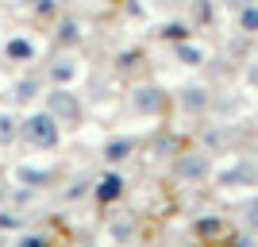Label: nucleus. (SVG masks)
<instances>
[{
  "instance_id": "2eb2a0df",
  "label": "nucleus",
  "mask_w": 258,
  "mask_h": 247,
  "mask_svg": "<svg viewBox=\"0 0 258 247\" xmlns=\"http://www.w3.org/2000/svg\"><path fill=\"white\" fill-rule=\"evenodd\" d=\"M243 220H247V228H254V232H258V197L243 209Z\"/></svg>"
},
{
  "instance_id": "f03ea898",
  "label": "nucleus",
  "mask_w": 258,
  "mask_h": 247,
  "mask_svg": "<svg viewBox=\"0 0 258 247\" xmlns=\"http://www.w3.org/2000/svg\"><path fill=\"white\" fill-rule=\"evenodd\" d=\"M46 112H50L58 124H81V105H77V97L70 93V85H54L50 93H46Z\"/></svg>"
},
{
  "instance_id": "20e7f679",
  "label": "nucleus",
  "mask_w": 258,
  "mask_h": 247,
  "mask_svg": "<svg viewBox=\"0 0 258 247\" xmlns=\"http://www.w3.org/2000/svg\"><path fill=\"white\" fill-rule=\"evenodd\" d=\"M74 74H77V66H74V58H66V54H58L50 62V70H46V77H50L54 85H70Z\"/></svg>"
},
{
  "instance_id": "4468645a",
  "label": "nucleus",
  "mask_w": 258,
  "mask_h": 247,
  "mask_svg": "<svg viewBox=\"0 0 258 247\" xmlns=\"http://www.w3.org/2000/svg\"><path fill=\"white\" fill-rule=\"evenodd\" d=\"M177 58H181V62H189V66H197L205 54H201V46H177Z\"/></svg>"
},
{
  "instance_id": "9d476101",
  "label": "nucleus",
  "mask_w": 258,
  "mask_h": 247,
  "mask_svg": "<svg viewBox=\"0 0 258 247\" xmlns=\"http://www.w3.org/2000/svg\"><path fill=\"white\" fill-rule=\"evenodd\" d=\"M16 178H20L23 185H46V178H50V174H46V170H31V166H20V170H16Z\"/></svg>"
},
{
  "instance_id": "7ed1b4c3",
  "label": "nucleus",
  "mask_w": 258,
  "mask_h": 247,
  "mask_svg": "<svg viewBox=\"0 0 258 247\" xmlns=\"http://www.w3.org/2000/svg\"><path fill=\"white\" fill-rule=\"evenodd\" d=\"M173 174H177L181 182H197V178H208V159H205V155H197V151H189V155H181V159L173 162Z\"/></svg>"
},
{
  "instance_id": "39448f33",
  "label": "nucleus",
  "mask_w": 258,
  "mask_h": 247,
  "mask_svg": "<svg viewBox=\"0 0 258 247\" xmlns=\"http://www.w3.org/2000/svg\"><path fill=\"white\" fill-rule=\"evenodd\" d=\"M131 105H135V112H154V108L162 105V93L154 85H139L131 93Z\"/></svg>"
},
{
  "instance_id": "f8f14e48",
  "label": "nucleus",
  "mask_w": 258,
  "mask_h": 247,
  "mask_svg": "<svg viewBox=\"0 0 258 247\" xmlns=\"http://www.w3.org/2000/svg\"><path fill=\"white\" fill-rule=\"evenodd\" d=\"M239 23H243V31H258V8H254V4H247V8H243Z\"/></svg>"
},
{
  "instance_id": "ddd939ff",
  "label": "nucleus",
  "mask_w": 258,
  "mask_h": 247,
  "mask_svg": "<svg viewBox=\"0 0 258 247\" xmlns=\"http://www.w3.org/2000/svg\"><path fill=\"white\" fill-rule=\"evenodd\" d=\"M97 193H100V201H108V197H116V193H119V178H116V174H108V178H104V185H100Z\"/></svg>"
},
{
  "instance_id": "423d86ee",
  "label": "nucleus",
  "mask_w": 258,
  "mask_h": 247,
  "mask_svg": "<svg viewBox=\"0 0 258 247\" xmlns=\"http://www.w3.org/2000/svg\"><path fill=\"white\" fill-rule=\"evenodd\" d=\"M181 105L189 112H205L208 108V89L205 85H181Z\"/></svg>"
},
{
  "instance_id": "1a4fd4ad",
  "label": "nucleus",
  "mask_w": 258,
  "mask_h": 247,
  "mask_svg": "<svg viewBox=\"0 0 258 247\" xmlns=\"http://www.w3.org/2000/svg\"><path fill=\"white\" fill-rule=\"evenodd\" d=\"M131 147H135L131 139H112V143H104V159L108 162H123L131 155Z\"/></svg>"
},
{
  "instance_id": "6e6552de",
  "label": "nucleus",
  "mask_w": 258,
  "mask_h": 247,
  "mask_svg": "<svg viewBox=\"0 0 258 247\" xmlns=\"http://www.w3.org/2000/svg\"><path fill=\"white\" fill-rule=\"evenodd\" d=\"M8 58L12 62H31L35 58V43L31 39H12L8 43Z\"/></svg>"
},
{
  "instance_id": "0eeeda50",
  "label": "nucleus",
  "mask_w": 258,
  "mask_h": 247,
  "mask_svg": "<svg viewBox=\"0 0 258 247\" xmlns=\"http://www.w3.org/2000/svg\"><path fill=\"white\" fill-rule=\"evenodd\" d=\"M20 139V116L16 112H0V147Z\"/></svg>"
},
{
  "instance_id": "9b49d317",
  "label": "nucleus",
  "mask_w": 258,
  "mask_h": 247,
  "mask_svg": "<svg viewBox=\"0 0 258 247\" xmlns=\"http://www.w3.org/2000/svg\"><path fill=\"white\" fill-rule=\"evenodd\" d=\"M39 85H43V81H39V77H31V81H27V77H23L20 85H16V97H20V101H27V97H39Z\"/></svg>"
},
{
  "instance_id": "f257e3e1",
  "label": "nucleus",
  "mask_w": 258,
  "mask_h": 247,
  "mask_svg": "<svg viewBox=\"0 0 258 247\" xmlns=\"http://www.w3.org/2000/svg\"><path fill=\"white\" fill-rule=\"evenodd\" d=\"M20 139L31 151H54L62 143V124L46 108L43 112H27V116H20Z\"/></svg>"
}]
</instances>
